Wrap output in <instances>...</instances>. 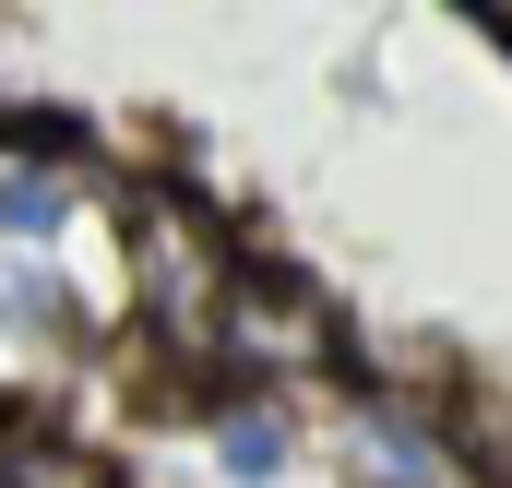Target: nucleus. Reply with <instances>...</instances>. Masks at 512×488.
Here are the masks:
<instances>
[{
    "mask_svg": "<svg viewBox=\"0 0 512 488\" xmlns=\"http://www.w3.org/2000/svg\"><path fill=\"white\" fill-rule=\"evenodd\" d=\"M60 203H72V191H60L48 167H0V239H48Z\"/></svg>",
    "mask_w": 512,
    "mask_h": 488,
    "instance_id": "obj_5",
    "label": "nucleus"
},
{
    "mask_svg": "<svg viewBox=\"0 0 512 488\" xmlns=\"http://www.w3.org/2000/svg\"><path fill=\"white\" fill-rule=\"evenodd\" d=\"M215 358H239V369H310V358H322V310H310V286L274 274V262H251L239 298H227Z\"/></svg>",
    "mask_w": 512,
    "mask_h": 488,
    "instance_id": "obj_2",
    "label": "nucleus"
},
{
    "mask_svg": "<svg viewBox=\"0 0 512 488\" xmlns=\"http://www.w3.org/2000/svg\"><path fill=\"white\" fill-rule=\"evenodd\" d=\"M215 465H227L239 488L286 477V417H274V405H227V429H215Z\"/></svg>",
    "mask_w": 512,
    "mask_h": 488,
    "instance_id": "obj_4",
    "label": "nucleus"
},
{
    "mask_svg": "<svg viewBox=\"0 0 512 488\" xmlns=\"http://www.w3.org/2000/svg\"><path fill=\"white\" fill-rule=\"evenodd\" d=\"M239 274H251V262L215 239V215H203L191 191H143V203H131V298H143L155 334H179V346L215 358Z\"/></svg>",
    "mask_w": 512,
    "mask_h": 488,
    "instance_id": "obj_1",
    "label": "nucleus"
},
{
    "mask_svg": "<svg viewBox=\"0 0 512 488\" xmlns=\"http://www.w3.org/2000/svg\"><path fill=\"white\" fill-rule=\"evenodd\" d=\"M358 477H382V488H429V453H417L393 417H370V429H358Z\"/></svg>",
    "mask_w": 512,
    "mask_h": 488,
    "instance_id": "obj_6",
    "label": "nucleus"
},
{
    "mask_svg": "<svg viewBox=\"0 0 512 488\" xmlns=\"http://www.w3.org/2000/svg\"><path fill=\"white\" fill-rule=\"evenodd\" d=\"M0 488H108V453L36 417H0Z\"/></svg>",
    "mask_w": 512,
    "mask_h": 488,
    "instance_id": "obj_3",
    "label": "nucleus"
}]
</instances>
